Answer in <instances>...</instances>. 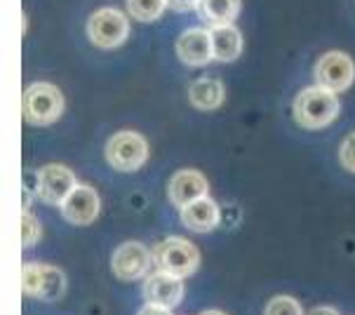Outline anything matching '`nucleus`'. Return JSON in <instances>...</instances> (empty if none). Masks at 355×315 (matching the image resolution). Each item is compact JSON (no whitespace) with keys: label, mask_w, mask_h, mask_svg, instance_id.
Returning a JSON list of instances; mask_svg holds the SVG:
<instances>
[{"label":"nucleus","mask_w":355,"mask_h":315,"mask_svg":"<svg viewBox=\"0 0 355 315\" xmlns=\"http://www.w3.org/2000/svg\"><path fill=\"white\" fill-rule=\"evenodd\" d=\"M309 315H339V313H336L334 308H329V306H318V308H313Z\"/></svg>","instance_id":"24"},{"label":"nucleus","mask_w":355,"mask_h":315,"mask_svg":"<svg viewBox=\"0 0 355 315\" xmlns=\"http://www.w3.org/2000/svg\"><path fill=\"white\" fill-rule=\"evenodd\" d=\"M139 315H172L170 313V308H160V306H151V304H146L139 311Z\"/></svg>","instance_id":"23"},{"label":"nucleus","mask_w":355,"mask_h":315,"mask_svg":"<svg viewBox=\"0 0 355 315\" xmlns=\"http://www.w3.org/2000/svg\"><path fill=\"white\" fill-rule=\"evenodd\" d=\"M339 158H341V165H344L348 172L355 174V132L351 137H346V142L341 144Z\"/></svg>","instance_id":"21"},{"label":"nucleus","mask_w":355,"mask_h":315,"mask_svg":"<svg viewBox=\"0 0 355 315\" xmlns=\"http://www.w3.org/2000/svg\"><path fill=\"white\" fill-rule=\"evenodd\" d=\"M355 80V64L346 52H327L315 64V83L329 92H344Z\"/></svg>","instance_id":"8"},{"label":"nucleus","mask_w":355,"mask_h":315,"mask_svg":"<svg viewBox=\"0 0 355 315\" xmlns=\"http://www.w3.org/2000/svg\"><path fill=\"white\" fill-rule=\"evenodd\" d=\"M263 315H304L302 304L292 296H275V299L268 301Z\"/></svg>","instance_id":"19"},{"label":"nucleus","mask_w":355,"mask_h":315,"mask_svg":"<svg viewBox=\"0 0 355 315\" xmlns=\"http://www.w3.org/2000/svg\"><path fill=\"white\" fill-rule=\"evenodd\" d=\"M21 111L28 125H52L64 113V94L50 83H33L24 92Z\"/></svg>","instance_id":"2"},{"label":"nucleus","mask_w":355,"mask_h":315,"mask_svg":"<svg viewBox=\"0 0 355 315\" xmlns=\"http://www.w3.org/2000/svg\"><path fill=\"white\" fill-rule=\"evenodd\" d=\"M40 238V223L35 219L33 214H28V212H24L21 214V245L24 247H31L35 245Z\"/></svg>","instance_id":"20"},{"label":"nucleus","mask_w":355,"mask_h":315,"mask_svg":"<svg viewBox=\"0 0 355 315\" xmlns=\"http://www.w3.org/2000/svg\"><path fill=\"white\" fill-rule=\"evenodd\" d=\"M87 35L97 47L113 50V47L123 45L130 35V24L125 15L116 8L97 10L87 19Z\"/></svg>","instance_id":"6"},{"label":"nucleus","mask_w":355,"mask_h":315,"mask_svg":"<svg viewBox=\"0 0 355 315\" xmlns=\"http://www.w3.org/2000/svg\"><path fill=\"white\" fill-rule=\"evenodd\" d=\"M177 57L186 66H202L209 59H214L212 52V38L205 28H189L186 33L179 35L177 40Z\"/></svg>","instance_id":"13"},{"label":"nucleus","mask_w":355,"mask_h":315,"mask_svg":"<svg viewBox=\"0 0 355 315\" xmlns=\"http://www.w3.org/2000/svg\"><path fill=\"white\" fill-rule=\"evenodd\" d=\"M101 207V200L97 196V191L89 189V186H76V191L66 198V203L62 205L64 219L76 226H87L97 219Z\"/></svg>","instance_id":"11"},{"label":"nucleus","mask_w":355,"mask_h":315,"mask_svg":"<svg viewBox=\"0 0 355 315\" xmlns=\"http://www.w3.org/2000/svg\"><path fill=\"white\" fill-rule=\"evenodd\" d=\"M64 271L43 264H26L21 269V289L26 296H35L43 301H59L66 294Z\"/></svg>","instance_id":"4"},{"label":"nucleus","mask_w":355,"mask_h":315,"mask_svg":"<svg viewBox=\"0 0 355 315\" xmlns=\"http://www.w3.org/2000/svg\"><path fill=\"white\" fill-rule=\"evenodd\" d=\"M200 315H226V313H221V311H205Z\"/></svg>","instance_id":"25"},{"label":"nucleus","mask_w":355,"mask_h":315,"mask_svg":"<svg viewBox=\"0 0 355 315\" xmlns=\"http://www.w3.org/2000/svg\"><path fill=\"white\" fill-rule=\"evenodd\" d=\"M292 113L294 120L306 130H320L339 116V99H336L334 92L320 87V85L306 87L294 99Z\"/></svg>","instance_id":"1"},{"label":"nucleus","mask_w":355,"mask_h":315,"mask_svg":"<svg viewBox=\"0 0 355 315\" xmlns=\"http://www.w3.org/2000/svg\"><path fill=\"white\" fill-rule=\"evenodd\" d=\"M141 294H144V299H146V304H151V306L174 308L182 304V299H184V282H182V278L158 271V273L146 278Z\"/></svg>","instance_id":"10"},{"label":"nucleus","mask_w":355,"mask_h":315,"mask_svg":"<svg viewBox=\"0 0 355 315\" xmlns=\"http://www.w3.org/2000/svg\"><path fill=\"white\" fill-rule=\"evenodd\" d=\"M153 262L162 273L189 278L200 266V252L193 242L184 238H165L153 247Z\"/></svg>","instance_id":"3"},{"label":"nucleus","mask_w":355,"mask_h":315,"mask_svg":"<svg viewBox=\"0 0 355 315\" xmlns=\"http://www.w3.org/2000/svg\"><path fill=\"white\" fill-rule=\"evenodd\" d=\"M167 8L177 10V12H191L200 5V0H165Z\"/></svg>","instance_id":"22"},{"label":"nucleus","mask_w":355,"mask_h":315,"mask_svg":"<svg viewBox=\"0 0 355 315\" xmlns=\"http://www.w3.org/2000/svg\"><path fill=\"white\" fill-rule=\"evenodd\" d=\"M167 196L179 210L186 207V205L196 203L200 198H207V181L200 172L196 169H182L170 179L167 184Z\"/></svg>","instance_id":"12"},{"label":"nucleus","mask_w":355,"mask_h":315,"mask_svg":"<svg viewBox=\"0 0 355 315\" xmlns=\"http://www.w3.org/2000/svg\"><path fill=\"white\" fill-rule=\"evenodd\" d=\"M189 99L200 111H214L224 104V85L214 78H198L189 87Z\"/></svg>","instance_id":"16"},{"label":"nucleus","mask_w":355,"mask_h":315,"mask_svg":"<svg viewBox=\"0 0 355 315\" xmlns=\"http://www.w3.org/2000/svg\"><path fill=\"white\" fill-rule=\"evenodd\" d=\"M209 38H212V52L216 62H236L243 52V35L236 26L226 24V26H212L209 28Z\"/></svg>","instance_id":"15"},{"label":"nucleus","mask_w":355,"mask_h":315,"mask_svg":"<svg viewBox=\"0 0 355 315\" xmlns=\"http://www.w3.org/2000/svg\"><path fill=\"white\" fill-rule=\"evenodd\" d=\"M35 193L43 198L45 205H62L66 203V198L76 191V174L71 172L66 165H59V162H52V165H45L38 169L35 174Z\"/></svg>","instance_id":"7"},{"label":"nucleus","mask_w":355,"mask_h":315,"mask_svg":"<svg viewBox=\"0 0 355 315\" xmlns=\"http://www.w3.org/2000/svg\"><path fill=\"white\" fill-rule=\"evenodd\" d=\"M106 160L118 172H137L148 160V144L137 132H118L106 144Z\"/></svg>","instance_id":"5"},{"label":"nucleus","mask_w":355,"mask_h":315,"mask_svg":"<svg viewBox=\"0 0 355 315\" xmlns=\"http://www.w3.org/2000/svg\"><path fill=\"white\" fill-rule=\"evenodd\" d=\"M182 223L189 231L207 233L219 223V207L209 198H200L182 207Z\"/></svg>","instance_id":"14"},{"label":"nucleus","mask_w":355,"mask_h":315,"mask_svg":"<svg viewBox=\"0 0 355 315\" xmlns=\"http://www.w3.org/2000/svg\"><path fill=\"white\" fill-rule=\"evenodd\" d=\"M148 266H151V252L141 245V242H125L120 245L111 257V271L120 280H139L146 275Z\"/></svg>","instance_id":"9"},{"label":"nucleus","mask_w":355,"mask_h":315,"mask_svg":"<svg viewBox=\"0 0 355 315\" xmlns=\"http://www.w3.org/2000/svg\"><path fill=\"white\" fill-rule=\"evenodd\" d=\"M198 10L212 26H226L240 15V0H200Z\"/></svg>","instance_id":"17"},{"label":"nucleus","mask_w":355,"mask_h":315,"mask_svg":"<svg viewBox=\"0 0 355 315\" xmlns=\"http://www.w3.org/2000/svg\"><path fill=\"white\" fill-rule=\"evenodd\" d=\"M165 8V0H128V12L137 22H155Z\"/></svg>","instance_id":"18"}]
</instances>
